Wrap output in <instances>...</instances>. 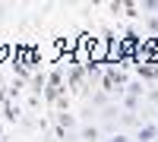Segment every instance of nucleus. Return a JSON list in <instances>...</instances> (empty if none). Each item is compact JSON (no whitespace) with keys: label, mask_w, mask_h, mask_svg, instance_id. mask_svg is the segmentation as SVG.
I'll return each instance as SVG.
<instances>
[{"label":"nucleus","mask_w":158,"mask_h":142,"mask_svg":"<svg viewBox=\"0 0 158 142\" xmlns=\"http://www.w3.org/2000/svg\"><path fill=\"white\" fill-rule=\"evenodd\" d=\"M108 142H130V139H127V136H111Z\"/></svg>","instance_id":"obj_3"},{"label":"nucleus","mask_w":158,"mask_h":142,"mask_svg":"<svg viewBox=\"0 0 158 142\" xmlns=\"http://www.w3.org/2000/svg\"><path fill=\"white\" fill-rule=\"evenodd\" d=\"M101 133L95 130V126H82V142H98Z\"/></svg>","instance_id":"obj_2"},{"label":"nucleus","mask_w":158,"mask_h":142,"mask_svg":"<svg viewBox=\"0 0 158 142\" xmlns=\"http://www.w3.org/2000/svg\"><path fill=\"white\" fill-rule=\"evenodd\" d=\"M155 139H158V123H146V126H139L136 142H155Z\"/></svg>","instance_id":"obj_1"}]
</instances>
